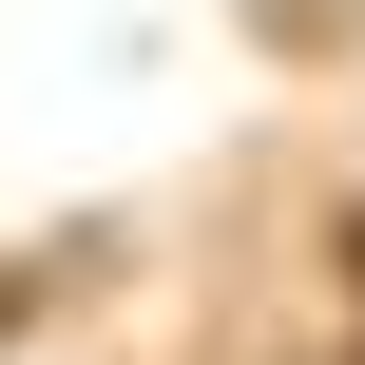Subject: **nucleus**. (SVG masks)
Wrapping results in <instances>:
<instances>
[{"label":"nucleus","mask_w":365,"mask_h":365,"mask_svg":"<svg viewBox=\"0 0 365 365\" xmlns=\"http://www.w3.org/2000/svg\"><path fill=\"white\" fill-rule=\"evenodd\" d=\"M346 289H365V231H346Z\"/></svg>","instance_id":"nucleus-1"}]
</instances>
